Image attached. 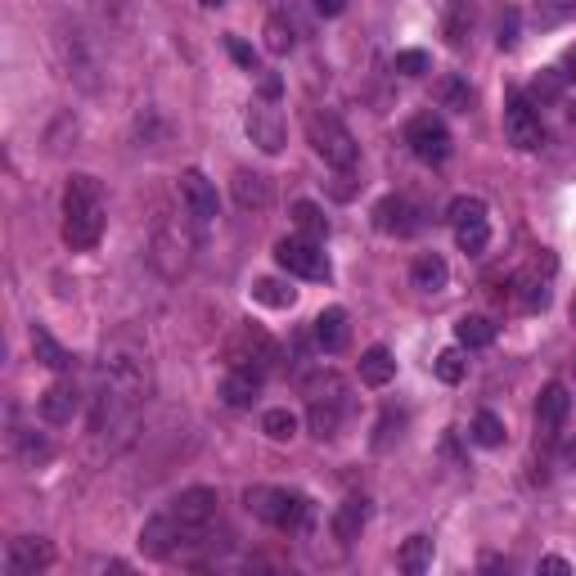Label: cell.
<instances>
[{
	"label": "cell",
	"instance_id": "obj_1",
	"mask_svg": "<svg viewBox=\"0 0 576 576\" xmlns=\"http://www.w3.org/2000/svg\"><path fill=\"white\" fill-rule=\"evenodd\" d=\"M104 185H99L90 171H72L68 189H63V243L72 252H90L104 239Z\"/></svg>",
	"mask_w": 576,
	"mask_h": 576
},
{
	"label": "cell",
	"instance_id": "obj_2",
	"mask_svg": "<svg viewBox=\"0 0 576 576\" xmlns=\"http://www.w3.org/2000/svg\"><path fill=\"white\" fill-rule=\"evenodd\" d=\"M243 504H248L252 518L270 522V527H279V531H297L311 518V500H306L302 491H284V486H248Z\"/></svg>",
	"mask_w": 576,
	"mask_h": 576
},
{
	"label": "cell",
	"instance_id": "obj_3",
	"mask_svg": "<svg viewBox=\"0 0 576 576\" xmlns=\"http://www.w3.org/2000/svg\"><path fill=\"white\" fill-rule=\"evenodd\" d=\"M306 140H311V149L320 153L329 167H338V171H351L360 162L356 135H351L333 113H311V117H306Z\"/></svg>",
	"mask_w": 576,
	"mask_h": 576
},
{
	"label": "cell",
	"instance_id": "obj_4",
	"mask_svg": "<svg viewBox=\"0 0 576 576\" xmlns=\"http://www.w3.org/2000/svg\"><path fill=\"white\" fill-rule=\"evenodd\" d=\"M504 135H509L513 149L531 153L545 144V126H540V104L531 95H522V90H509V99H504Z\"/></svg>",
	"mask_w": 576,
	"mask_h": 576
},
{
	"label": "cell",
	"instance_id": "obj_5",
	"mask_svg": "<svg viewBox=\"0 0 576 576\" xmlns=\"http://www.w3.org/2000/svg\"><path fill=\"white\" fill-rule=\"evenodd\" d=\"M275 261L279 270L297 279H329V257H324L320 239H306V234H284L275 243Z\"/></svg>",
	"mask_w": 576,
	"mask_h": 576
},
{
	"label": "cell",
	"instance_id": "obj_6",
	"mask_svg": "<svg viewBox=\"0 0 576 576\" xmlns=\"http://www.w3.org/2000/svg\"><path fill=\"white\" fill-rule=\"evenodd\" d=\"M450 225H455L459 252H468V257L486 252V243H491V225H486V203H482V198L459 194L455 203H450Z\"/></svg>",
	"mask_w": 576,
	"mask_h": 576
},
{
	"label": "cell",
	"instance_id": "obj_7",
	"mask_svg": "<svg viewBox=\"0 0 576 576\" xmlns=\"http://www.w3.org/2000/svg\"><path fill=\"white\" fill-rule=\"evenodd\" d=\"M216 491L212 486H189V491H180L176 500H171V518H176V527H180V540H198L207 531V522L216 518Z\"/></svg>",
	"mask_w": 576,
	"mask_h": 576
},
{
	"label": "cell",
	"instance_id": "obj_8",
	"mask_svg": "<svg viewBox=\"0 0 576 576\" xmlns=\"http://www.w3.org/2000/svg\"><path fill=\"white\" fill-rule=\"evenodd\" d=\"M405 144L414 149V158L419 162H428V167H437V162H446L450 158V131H446V122H441L437 113H419L410 126H405Z\"/></svg>",
	"mask_w": 576,
	"mask_h": 576
},
{
	"label": "cell",
	"instance_id": "obj_9",
	"mask_svg": "<svg viewBox=\"0 0 576 576\" xmlns=\"http://www.w3.org/2000/svg\"><path fill=\"white\" fill-rule=\"evenodd\" d=\"M54 563V545L45 536H18L5 549V572L9 576H36Z\"/></svg>",
	"mask_w": 576,
	"mask_h": 576
},
{
	"label": "cell",
	"instance_id": "obj_10",
	"mask_svg": "<svg viewBox=\"0 0 576 576\" xmlns=\"http://www.w3.org/2000/svg\"><path fill=\"white\" fill-rule=\"evenodd\" d=\"M225 360H230V369H234V365L266 369L270 360H275V342H270L266 333H257L252 324H243V329L230 338V347H225Z\"/></svg>",
	"mask_w": 576,
	"mask_h": 576
},
{
	"label": "cell",
	"instance_id": "obj_11",
	"mask_svg": "<svg viewBox=\"0 0 576 576\" xmlns=\"http://www.w3.org/2000/svg\"><path fill=\"white\" fill-rule=\"evenodd\" d=\"M243 126H248V140L257 144L261 153L284 149V117H279L275 104H252L248 117H243Z\"/></svg>",
	"mask_w": 576,
	"mask_h": 576
},
{
	"label": "cell",
	"instance_id": "obj_12",
	"mask_svg": "<svg viewBox=\"0 0 576 576\" xmlns=\"http://www.w3.org/2000/svg\"><path fill=\"white\" fill-rule=\"evenodd\" d=\"M180 198H185V212L194 216V221H212L216 207H221V198H216V185L203 176L198 167L180 171Z\"/></svg>",
	"mask_w": 576,
	"mask_h": 576
},
{
	"label": "cell",
	"instance_id": "obj_13",
	"mask_svg": "<svg viewBox=\"0 0 576 576\" xmlns=\"http://www.w3.org/2000/svg\"><path fill=\"white\" fill-rule=\"evenodd\" d=\"M567 410H572V392L563 383H545L536 396V428L540 437H558V428L567 423Z\"/></svg>",
	"mask_w": 576,
	"mask_h": 576
},
{
	"label": "cell",
	"instance_id": "obj_14",
	"mask_svg": "<svg viewBox=\"0 0 576 576\" xmlns=\"http://www.w3.org/2000/svg\"><path fill=\"white\" fill-rule=\"evenodd\" d=\"M81 410V392H77V383L72 378H59V383H50L41 392V419L45 423H72V414Z\"/></svg>",
	"mask_w": 576,
	"mask_h": 576
},
{
	"label": "cell",
	"instance_id": "obj_15",
	"mask_svg": "<svg viewBox=\"0 0 576 576\" xmlns=\"http://www.w3.org/2000/svg\"><path fill=\"white\" fill-rule=\"evenodd\" d=\"M374 225L383 234H396V239H405V234H414L419 230V221H414V207H410V198H401V194H387L383 203L374 207Z\"/></svg>",
	"mask_w": 576,
	"mask_h": 576
},
{
	"label": "cell",
	"instance_id": "obj_16",
	"mask_svg": "<svg viewBox=\"0 0 576 576\" xmlns=\"http://www.w3.org/2000/svg\"><path fill=\"white\" fill-rule=\"evenodd\" d=\"M257 392H261V369H252V365H234L221 383V401L230 405V410H248V405L257 401Z\"/></svg>",
	"mask_w": 576,
	"mask_h": 576
},
{
	"label": "cell",
	"instance_id": "obj_17",
	"mask_svg": "<svg viewBox=\"0 0 576 576\" xmlns=\"http://www.w3.org/2000/svg\"><path fill=\"white\" fill-rule=\"evenodd\" d=\"M176 545H180V527H176V518H171V513H158V518H149L140 527V549L149 558H167Z\"/></svg>",
	"mask_w": 576,
	"mask_h": 576
},
{
	"label": "cell",
	"instance_id": "obj_18",
	"mask_svg": "<svg viewBox=\"0 0 576 576\" xmlns=\"http://www.w3.org/2000/svg\"><path fill=\"white\" fill-rule=\"evenodd\" d=\"M365 522H369V500L365 495H347V500L333 509V536H338L342 545H351V540H360Z\"/></svg>",
	"mask_w": 576,
	"mask_h": 576
},
{
	"label": "cell",
	"instance_id": "obj_19",
	"mask_svg": "<svg viewBox=\"0 0 576 576\" xmlns=\"http://www.w3.org/2000/svg\"><path fill=\"white\" fill-rule=\"evenodd\" d=\"M311 333H315V347L320 351H342L347 347V311L342 306H324L320 315H315V324H311Z\"/></svg>",
	"mask_w": 576,
	"mask_h": 576
},
{
	"label": "cell",
	"instance_id": "obj_20",
	"mask_svg": "<svg viewBox=\"0 0 576 576\" xmlns=\"http://www.w3.org/2000/svg\"><path fill=\"white\" fill-rule=\"evenodd\" d=\"M410 279H414V288H419V293H441V288L450 284L446 257H441V252H423V257H414Z\"/></svg>",
	"mask_w": 576,
	"mask_h": 576
},
{
	"label": "cell",
	"instance_id": "obj_21",
	"mask_svg": "<svg viewBox=\"0 0 576 576\" xmlns=\"http://www.w3.org/2000/svg\"><path fill=\"white\" fill-rule=\"evenodd\" d=\"M234 198H239V207H270V198H275V189H270V176H261V171H234Z\"/></svg>",
	"mask_w": 576,
	"mask_h": 576
},
{
	"label": "cell",
	"instance_id": "obj_22",
	"mask_svg": "<svg viewBox=\"0 0 576 576\" xmlns=\"http://www.w3.org/2000/svg\"><path fill=\"white\" fill-rule=\"evenodd\" d=\"M396 378V360L387 347H369L365 356H360V383L365 387H387Z\"/></svg>",
	"mask_w": 576,
	"mask_h": 576
},
{
	"label": "cell",
	"instance_id": "obj_23",
	"mask_svg": "<svg viewBox=\"0 0 576 576\" xmlns=\"http://www.w3.org/2000/svg\"><path fill=\"white\" fill-rule=\"evenodd\" d=\"M455 342H459V347H468V351L491 347V342H495V320H491V315H464V320L455 324Z\"/></svg>",
	"mask_w": 576,
	"mask_h": 576
},
{
	"label": "cell",
	"instance_id": "obj_24",
	"mask_svg": "<svg viewBox=\"0 0 576 576\" xmlns=\"http://www.w3.org/2000/svg\"><path fill=\"white\" fill-rule=\"evenodd\" d=\"M32 351H36V360H41L45 369H68L72 365V356L63 351V342L54 338L50 329H41V324H32Z\"/></svg>",
	"mask_w": 576,
	"mask_h": 576
},
{
	"label": "cell",
	"instance_id": "obj_25",
	"mask_svg": "<svg viewBox=\"0 0 576 576\" xmlns=\"http://www.w3.org/2000/svg\"><path fill=\"white\" fill-rule=\"evenodd\" d=\"M441 32H446V41L459 50V45L468 41V32H473V0H450V5H446V23H441Z\"/></svg>",
	"mask_w": 576,
	"mask_h": 576
},
{
	"label": "cell",
	"instance_id": "obj_26",
	"mask_svg": "<svg viewBox=\"0 0 576 576\" xmlns=\"http://www.w3.org/2000/svg\"><path fill=\"white\" fill-rule=\"evenodd\" d=\"M306 423H311V437H320V441L338 437L342 401H311V410H306Z\"/></svg>",
	"mask_w": 576,
	"mask_h": 576
},
{
	"label": "cell",
	"instance_id": "obj_27",
	"mask_svg": "<svg viewBox=\"0 0 576 576\" xmlns=\"http://www.w3.org/2000/svg\"><path fill=\"white\" fill-rule=\"evenodd\" d=\"M252 302H261V306H275V311H288V306L297 302V293L284 284V279H252Z\"/></svg>",
	"mask_w": 576,
	"mask_h": 576
},
{
	"label": "cell",
	"instance_id": "obj_28",
	"mask_svg": "<svg viewBox=\"0 0 576 576\" xmlns=\"http://www.w3.org/2000/svg\"><path fill=\"white\" fill-rule=\"evenodd\" d=\"M293 225L306 234V239H324V234H329V221H324V212L311 203V198H297L293 203Z\"/></svg>",
	"mask_w": 576,
	"mask_h": 576
},
{
	"label": "cell",
	"instance_id": "obj_29",
	"mask_svg": "<svg viewBox=\"0 0 576 576\" xmlns=\"http://www.w3.org/2000/svg\"><path fill=\"white\" fill-rule=\"evenodd\" d=\"M261 432H266L270 441H293L297 437V414L288 410V405H275V410L261 414Z\"/></svg>",
	"mask_w": 576,
	"mask_h": 576
},
{
	"label": "cell",
	"instance_id": "obj_30",
	"mask_svg": "<svg viewBox=\"0 0 576 576\" xmlns=\"http://www.w3.org/2000/svg\"><path fill=\"white\" fill-rule=\"evenodd\" d=\"M504 419L495 410H477V419H473V441L477 446H486V450H495V446H504Z\"/></svg>",
	"mask_w": 576,
	"mask_h": 576
},
{
	"label": "cell",
	"instance_id": "obj_31",
	"mask_svg": "<svg viewBox=\"0 0 576 576\" xmlns=\"http://www.w3.org/2000/svg\"><path fill=\"white\" fill-rule=\"evenodd\" d=\"M396 563H401L410 576L428 572V567H432V540H428V536H410V540L401 545V558H396Z\"/></svg>",
	"mask_w": 576,
	"mask_h": 576
},
{
	"label": "cell",
	"instance_id": "obj_32",
	"mask_svg": "<svg viewBox=\"0 0 576 576\" xmlns=\"http://www.w3.org/2000/svg\"><path fill=\"white\" fill-rule=\"evenodd\" d=\"M261 36H266V50L270 54H288V50H293V23H288L284 14H270L266 18V32H261Z\"/></svg>",
	"mask_w": 576,
	"mask_h": 576
},
{
	"label": "cell",
	"instance_id": "obj_33",
	"mask_svg": "<svg viewBox=\"0 0 576 576\" xmlns=\"http://www.w3.org/2000/svg\"><path fill=\"white\" fill-rule=\"evenodd\" d=\"M437 95H441V104L455 108V113H468V108H473V90H468L464 77H446L437 86Z\"/></svg>",
	"mask_w": 576,
	"mask_h": 576
},
{
	"label": "cell",
	"instance_id": "obj_34",
	"mask_svg": "<svg viewBox=\"0 0 576 576\" xmlns=\"http://www.w3.org/2000/svg\"><path fill=\"white\" fill-rule=\"evenodd\" d=\"M306 396H311V401H342V378L333 374V369L311 374L306 378Z\"/></svg>",
	"mask_w": 576,
	"mask_h": 576
},
{
	"label": "cell",
	"instance_id": "obj_35",
	"mask_svg": "<svg viewBox=\"0 0 576 576\" xmlns=\"http://www.w3.org/2000/svg\"><path fill=\"white\" fill-rule=\"evenodd\" d=\"M432 374H437L441 383H459V378H464V351H459V347L437 351V360H432Z\"/></svg>",
	"mask_w": 576,
	"mask_h": 576
},
{
	"label": "cell",
	"instance_id": "obj_36",
	"mask_svg": "<svg viewBox=\"0 0 576 576\" xmlns=\"http://www.w3.org/2000/svg\"><path fill=\"white\" fill-rule=\"evenodd\" d=\"M518 288H522V297H518L522 311H545V306H549V288H545V279H540V275H522Z\"/></svg>",
	"mask_w": 576,
	"mask_h": 576
},
{
	"label": "cell",
	"instance_id": "obj_37",
	"mask_svg": "<svg viewBox=\"0 0 576 576\" xmlns=\"http://www.w3.org/2000/svg\"><path fill=\"white\" fill-rule=\"evenodd\" d=\"M396 72H401V77H423V72H428V54H423V50H401V54H396Z\"/></svg>",
	"mask_w": 576,
	"mask_h": 576
},
{
	"label": "cell",
	"instance_id": "obj_38",
	"mask_svg": "<svg viewBox=\"0 0 576 576\" xmlns=\"http://www.w3.org/2000/svg\"><path fill=\"white\" fill-rule=\"evenodd\" d=\"M14 441H18V455L27 459V464H41V459H50V441H41V437H23V432H14Z\"/></svg>",
	"mask_w": 576,
	"mask_h": 576
},
{
	"label": "cell",
	"instance_id": "obj_39",
	"mask_svg": "<svg viewBox=\"0 0 576 576\" xmlns=\"http://www.w3.org/2000/svg\"><path fill=\"white\" fill-rule=\"evenodd\" d=\"M225 45H230V54H234V63H239L243 72H257V50H252L248 41H239V36H225Z\"/></svg>",
	"mask_w": 576,
	"mask_h": 576
},
{
	"label": "cell",
	"instance_id": "obj_40",
	"mask_svg": "<svg viewBox=\"0 0 576 576\" xmlns=\"http://www.w3.org/2000/svg\"><path fill=\"white\" fill-rule=\"evenodd\" d=\"M401 414H392V410H387L383 414V423H378V437H374V446L378 450H387V446H392V437H401Z\"/></svg>",
	"mask_w": 576,
	"mask_h": 576
},
{
	"label": "cell",
	"instance_id": "obj_41",
	"mask_svg": "<svg viewBox=\"0 0 576 576\" xmlns=\"http://www.w3.org/2000/svg\"><path fill=\"white\" fill-rule=\"evenodd\" d=\"M495 41H500V50H513V45H518V9H509V14L500 18V36H495Z\"/></svg>",
	"mask_w": 576,
	"mask_h": 576
},
{
	"label": "cell",
	"instance_id": "obj_42",
	"mask_svg": "<svg viewBox=\"0 0 576 576\" xmlns=\"http://www.w3.org/2000/svg\"><path fill=\"white\" fill-rule=\"evenodd\" d=\"M531 99H558V72H545V77L536 81V86H531Z\"/></svg>",
	"mask_w": 576,
	"mask_h": 576
},
{
	"label": "cell",
	"instance_id": "obj_43",
	"mask_svg": "<svg viewBox=\"0 0 576 576\" xmlns=\"http://www.w3.org/2000/svg\"><path fill=\"white\" fill-rule=\"evenodd\" d=\"M311 5H315V9H320V14H324V18H338V14H342V9H347V0H311Z\"/></svg>",
	"mask_w": 576,
	"mask_h": 576
},
{
	"label": "cell",
	"instance_id": "obj_44",
	"mask_svg": "<svg viewBox=\"0 0 576 576\" xmlns=\"http://www.w3.org/2000/svg\"><path fill=\"white\" fill-rule=\"evenodd\" d=\"M540 572H567V558H540Z\"/></svg>",
	"mask_w": 576,
	"mask_h": 576
},
{
	"label": "cell",
	"instance_id": "obj_45",
	"mask_svg": "<svg viewBox=\"0 0 576 576\" xmlns=\"http://www.w3.org/2000/svg\"><path fill=\"white\" fill-rule=\"evenodd\" d=\"M261 95L275 99V95H279V77H261Z\"/></svg>",
	"mask_w": 576,
	"mask_h": 576
},
{
	"label": "cell",
	"instance_id": "obj_46",
	"mask_svg": "<svg viewBox=\"0 0 576 576\" xmlns=\"http://www.w3.org/2000/svg\"><path fill=\"white\" fill-rule=\"evenodd\" d=\"M563 464H567V468H576V441H567V450H563Z\"/></svg>",
	"mask_w": 576,
	"mask_h": 576
},
{
	"label": "cell",
	"instance_id": "obj_47",
	"mask_svg": "<svg viewBox=\"0 0 576 576\" xmlns=\"http://www.w3.org/2000/svg\"><path fill=\"white\" fill-rule=\"evenodd\" d=\"M567 68H572V77H576V50H567Z\"/></svg>",
	"mask_w": 576,
	"mask_h": 576
},
{
	"label": "cell",
	"instance_id": "obj_48",
	"mask_svg": "<svg viewBox=\"0 0 576 576\" xmlns=\"http://www.w3.org/2000/svg\"><path fill=\"white\" fill-rule=\"evenodd\" d=\"M203 5L207 9H221V5H230V0H203Z\"/></svg>",
	"mask_w": 576,
	"mask_h": 576
},
{
	"label": "cell",
	"instance_id": "obj_49",
	"mask_svg": "<svg viewBox=\"0 0 576 576\" xmlns=\"http://www.w3.org/2000/svg\"><path fill=\"white\" fill-rule=\"evenodd\" d=\"M572 320H576V297H572Z\"/></svg>",
	"mask_w": 576,
	"mask_h": 576
}]
</instances>
